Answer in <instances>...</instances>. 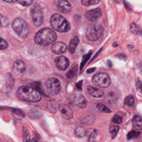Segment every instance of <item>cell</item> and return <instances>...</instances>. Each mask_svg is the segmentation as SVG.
<instances>
[{"label": "cell", "mask_w": 142, "mask_h": 142, "mask_svg": "<svg viewBox=\"0 0 142 142\" xmlns=\"http://www.w3.org/2000/svg\"><path fill=\"white\" fill-rule=\"evenodd\" d=\"M17 97L23 101L37 102L41 100V93L32 87H20L16 92Z\"/></svg>", "instance_id": "1"}, {"label": "cell", "mask_w": 142, "mask_h": 142, "mask_svg": "<svg viewBox=\"0 0 142 142\" xmlns=\"http://www.w3.org/2000/svg\"><path fill=\"white\" fill-rule=\"evenodd\" d=\"M57 35L54 30L50 28H43L35 35L34 41L37 44L41 46H48L54 42Z\"/></svg>", "instance_id": "2"}, {"label": "cell", "mask_w": 142, "mask_h": 142, "mask_svg": "<svg viewBox=\"0 0 142 142\" xmlns=\"http://www.w3.org/2000/svg\"><path fill=\"white\" fill-rule=\"evenodd\" d=\"M50 24L54 30L59 32V33H66L70 29L69 22L59 13H54L51 17Z\"/></svg>", "instance_id": "3"}, {"label": "cell", "mask_w": 142, "mask_h": 142, "mask_svg": "<svg viewBox=\"0 0 142 142\" xmlns=\"http://www.w3.org/2000/svg\"><path fill=\"white\" fill-rule=\"evenodd\" d=\"M13 28L21 37H26L28 34V26L22 18H16L13 23Z\"/></svg>", "instance_id": "4"}, {"label": "cell", "mask_w": 142, "mask_h": 142, "mask_svg": "<svg viewBox=\"0 0 142 142\" xmlns=\"http://www.w3.org/2000/svg\"><path fill=\"white\" fill-rule=\"evenodd\" d=\"M46 89L52 96H56L61 91V83L57 78H49L45 82Z\"/></svg>", "instance_id": "5"}, {"label": "cell", "mask_w": 142, "mask_h": 142, "mask_svg": "<svg viewBox=\"0 0 142 142\" xmlns=\"http://www.w3.org/2000/svg\"><path fill=\"white\" fill-rule=\"evenodd\" d=\"M92 81L96 87H99L100 88H106L111 84V78L106 73L99 72L95 74L93 77Z\"/></svg>", "instance_id": "6"}, {"label": "cell", "mask_w": 142, "mask_h": 142, "mask_svg": "<svg viewBox=\"0 0 142 142\" xmlns=\"http://www.w3.org/2000/svg\"><path fill=\"white\" fill-rule=\"evenodd\" d=\"M103 32V28L100 25H93L88 27L86 31V37L90 41H97L100 37Z\"/></svg>", "instance_id": "7"}, {"label": "cell", "mask_w": 142, "mask_h": 142, "mask_svg": "<svg viewBox=\"0 0 142 142\" xmlns=\"http://www.w3.org/2000/svg\"><path fill=\"white\" fill-rule=\"evenodd\" d=\"M31 13L34 25L37 27L41 26L43 23V20H44V16H43V13L40 7L38 4H34L31 8Z\"/></svg>", "instance_id": "8"}, {"label": "cell", "mask_w": 142, "mask_h": 142, "mask_svg": "<svg viewBox=\"0 0 142 142\" xmlns=\"http://www.w3.org/2000/svg\"><path fill=\"white\" fill-rule=\"evenodd\" d=\"M71 101H72V102L74 104L78 106L80 108H84L86 107L87 106V101L86 99H85L84 97V96H82L81 94H74L71 96Z\"/></svg>", "instance_id": "9"}, {"label": "cell", "mask_w": 142, "mask_h": 142, "mask_svg": "<svg viewBox=\"0 0 142 142\" xmlns=\"http://www.w3.org/2000/svg\"><path fill=\"white\" fill-rule=\"evenodd\" d=\"M54 63H55V66L57 67V68L61 71L66 70L69 65V59L65 56H59L58 58H56L54 60Z\"/></svg>", "instance_id": "10"}, {"label": "cell", "mask_w": 142, "mask_h": 142, "mask_svg": "<svg viewBox=\"0 0 142 142\" xmlns=\"http://www.w3.org/2000/svg\"><path fill=\"white\" fill-rule=\"evenodd\" d=\"M59 110L60 114L65 120H70L73 118V111L69 106L65 104H60L59 105Z\"/></svg>", "instance_id": "11"}, {"label": "cell", "mask_w": 142, "mask_h": 142, "mask_svg": "<svg viewBox=\"0 0 142 142\" xmlns=\"http://www.w3.org/2000/svg\"><path fill=\"white\" fill-rule=\"evenodd\" d=\"M101 15H102V12L99 8L89 10V11L86 12V14H85L86 18L89 21H90V22H94V21L98 20L101 17Z\"/></svg>", "instance_id": "12"}, {"label": "cell", "mask_w": 142, "mask_h": 142, "mask_svg": "<svg viewBox=\"0 0 142 142\" xmlns=\"http://www.w3.org/2000/svg\"><path fill=\"white\" fill-rule=\"evenodd\" d=\"M13 70L14 73L18 76H22L25 72V64L22 60H17L16 62H14Z\"/></svg>", "instance_id": "13"}, {"label": "cell", "mask_w": 142, "mask_h": 142, "mask_svg": "<svg viewBox=\"0 0 142 142\" xmlns=\"http://www.w3.org/2000/svg\"><path fill=\"white\" fill-rule=\"evenodd\" d=\"M51 50L55 54H62V53H64L67 50V46L64 42H58L53 44Z\"/></svg>", "instance_id": "14"}, {"label": "cell", "mask_w": 142, "mask_h": 142, "mask_svg": "<svg viewBox=\"0 0 142 142\" xmlns=\"http://www.w3.org/2000/svg\"><path fill=\"white\" fill-rule=\"evenodd\" d=\"M87 91L91 97H93L94 98H100L102 97H104V92L98 87L89 86L87 87Z\"/></svg>", "instance_id": "15"}, {"label": "cell", "mask_w": 142, "mask_h": 142, "mask_svg": "<svg viewBox=\"0 0 142 142\" xmlns=\"http://www.w3.org/2000/svg\"><path fill=\"white\" fill-rule=\"evenodd\" d=\"M57 7L63 13H69L71 10L70 3L67 1H64V0H59L57 2Z\"/></svg>", "instance_id": "16"}, {"label": "cell", "mask_w": 142, "mask_h": 142, "mask_svg": "<svg viewBox=\"0 0 142 142\" xmlns=\"http://www.w3.org/2000/svg\"><path fill=\"white\" fill-rule=\"evenodd\" d=\"M132 124L134 128L137 130H142V117L139 115L134 116L132 119Z\"/></svg>", "instance_id": "17"}, {"label": "cell", "mask_w": 142, "mask_h": 142, "mask_svg": "<svg viewBox=\"0 0 142 142\" xmlns=\"http://www.w3.org/2000/svg\"><path fill=\"white\" fill-rule=\"evenodd\" d=\"M94 121V116L91 113H86L82 118H81V122L85 125H91Z\"/></svg>", "instance_id": "18"}, {"label": "cell", "mask_w": 142, "mask_h": 142, "mask_svg": "<svg viewBox=\"0 0 142 142\" xmlns=\"http://www.w3.org/2000/svg\"><path fill=\"white\" fill-rule=\"evenodd\" d=\"M101 135L99 130H94L90 135V137H89V142H98L100 140Z\"/></svg>", "instance_id": "19"}, {"label": "cell", "mask_w": 142, "mask_h": 142, "mask_svg": "<svg viewBox=\"0 0 142 142\" xmlns=\"http://www.w3.org/2000/svg\"><path fill=\"white\" fill-rule=\"evenodd\" d=\"M79 37H74L72 40L70 41V43H69V50L71 53H74V51H75L76 49V47L78 46V44H79Z\"/></svg>", "instance_id": "20"}, {"label": "cell", "mask_w": 142, "mask_h": 142, "mask_svg": "<svg viewBox=\"0 0 142 142\" xmlns=\"http://www.w3.org/2000/svg\"><path fill=\"white\" fill-rule=\"evenodd\" d=\"M96 108L99 111H100L102 113H105V114H108V113H111V110L109 109L108 106H105L104 104L101 103H98L96 104Z\"/></svg>", "instance_id": "21"}, {"label": "cell", "mask_w": 142, "mask_h": 142, "mask_svg": "<svg viewBox=\"0 0 142 142\" xmlns=\"http://www.w3.org/2000/svg\"><path fill=\"white\" fill-rule=\"evenodd\" d=\"M86 134V130L84 128V127H81V126H78L74 130V135L77 136V137H83L85 136Z\"/></svg>", "instance_id": "22"}, {"label": "cell", "mask_w": 142, "mask_h": 142, "mask_svg": "<svg viewBox=\"0 0 142 142\" xmlns=\"http://www.w3.org/2000/svg\"><path fill=\"white\" fill-rule=\"evenodd\" d=\"M23 142H30V135L25 126L23 127Z\"/></svg>", "instance_id": "23"}, {"label": "cell", "mask_w": 142, "mask_h": 142, "mask_svg": "<svg viewBox=\"0 0 142 142\" xmlns=\"http://www.w3.org/2000/svg\"><path fill=\"white\" fill-rule=\"evenodd\" d=\"M140 133L138 132V131H136V130H131L130 131L129 133L127 135V139L130 140H134V139H136L140 136Z\"/></svg>", "instance_id": "24"}, {"label": "cell", "mask_w": 142, "mask_h": 142, "mask_svg": "<svg viewBox=\"0 0 142 142\" xmlns=\"http://www.w3.org/2000/svg\"><path fill=\"white\" fill-rule=\"evenodd\" d=\"M119 130H120V127L118 126H109V133H111V135L112 139H114V138L116 136Z\"/></svg>", "instance_id": "25"}, {"label": "cell", "mask_w": 142, "mask_h": 142, "mask_svg": "<svg viewBox=\"0 0 142 142\" xmlns=\"http://www.w3.org/2000/svg\"><path fill=\"white\" fill-rule=\"evenodd\" d=\"M76 72H77V67L74 66L73 68L68 72V74H67V78L69 80H72L73 78H74V77H75Z\"/></svg>", "instance_id": "26"}, {"label": "cell", "mask_w": 142, "mask_h": 142, "mask_svg": "<svg viewBox=\"0 0 142 142\" xmlns=\"http://www.w3.org/2000/svg\"><path fill=\"white\" fill-rule=\"evenodd\" d=\"M135 97H133V96H128V97L125 99V105H128V106H133L135 104Z\"/></svg>", "instance_id": "27"}, {"label": "cell", "mask_w": 142, "mask_h": 142, "mask_svg": "<svg viewBox=\"0 0 142 142\" xmlns=\"http://www.w3.org/2000/svg\"><path fill=\"white\" fill-rule=\"evenodd\" d=\"M81 3H82V4H84L85 6H90V5L98 4L99 1V0H82Z\"/></svg>", "instance_id": "28"}, {"label": "cell", "mask_w": 142, "mask_h": 142, "mask_svg": "<svg viewBox=\"0 0 142 142\" xmlns=\"http://www.w3.org/2000/svg\"><path fill=\"white\" fill-rule=\"evenodd\" d=\"M130 31L132 33H134V34H138V33H139V32L140 31V27H138L136 23H133L130 24Z\"/></svg>", "instance_id": "29"}, {"label": "cell", "mask_w": 142, "mask_h": 142, "mask_svg": "<svg viewBox=\"0 0 142 142\" xmlns=\"http://www.w3.org/2000/svg\"><path fill=\"white\" fill-rule=\"evenodd\" d=\"M9 47V44L5 39L0 37V50H3Z\"/></svg>", "instance_id": "30"}, {"label": "cell", "mask_w": 142, "mask_h": 142, "mask_svg": "<svg viewBox=\"0 0 142 142\" xmlns=\"http://www.w3.org/2000/svg\"><path fill=\"white\" fill-rule=\"evenodd\" d=\"M112 122L113 123H115V124H120V123H122V117L119 116V115H115V116H114V117L112 118Z\"/></svg>", "instance_id": "31"}, {"label": "cell", "mask_w": 142, "mask_h": 142, "mask_svg": "<svg viewBox=\"0 0 142 142\" xmlns=\"http://www.w3.org/2000/svg\"><path fill=\"white\" fill-rule=\"evenodd\" d=\"M48 109L51 112L54 113L56 111V106H55V102L54 101H49L48 103Z\"/></svg>", "instance_id": "32"}, {"label": "cell", "mask_w": 142, "mask_h": 142, "mask_svg": "<svg viewBox=\"0 0 142 142\" xmlns=\"http://www.w3.org/2000/svg\"><path fill=\"white\" fill-rule=\"evenodd\" d=\"M9 110H11V111L13 112V114H15V115H18V116H24V113L21 111V110L19 109H13V108H9Z\"/></svg>", "instance_id": "33"}, {"label": "cell", "mask_w": 142, "mask_h": 142, "mask_svg": "<svg viewBox=\"0 0 142 142\" xmlns=\"http://www.w3.org/2000/svg\"><path fill=\"white\" fill-rule=\"evenodd\" d=\"M18 3H19V4L24 6V7H27L28 5H30L33 2H32L31 0H19V1H18Z\"/></svg>", "instance_id": "34"}, {"label": "cell", "mask_w": 142, "mask_h": 142, "mask_svg": "<svg viewBox=\"0 0 142 142\" xmlns=\"http://www.w3.org/2000/svg\"><path fill=\"white\" fill-rule=\"evenodd\" d=\"M91 54H92V52L90 51V52H89V54H87V55H85L84 56V59H83V62H82V63H81V67H80V69H82L83 68V67H84V65L86 63V62L88 61V59L90 58V56H91Z\"/></svg>", "instance_id": "35"}, {"label": "cell", "mask_w": 142, "mask_h": 142, "mask_svg": "<svg viewBox=\"0 0 142 142\" xmlns=\"http://www.w3.org/2000/svg\"><path fill=\"white\" fill-rule=\"evenodd\" d=\"M8 25V21L4 17L0 15V27H5Z\"/></svg>", "instance_id": "36"}, {"label": "cell", "mask_w": 142, "mask_h": 142, "mask_svg": "<svg viewBox=\"0 0 142 142\" xmlns=\"http://www.w3.org/2000/svg\"><path fill=\"white\" fill-rule=\"evenodd\" d=\"M136 89L139 92L142 93V81L140 79H137L136 81Z\"/></svg>", "instance_id": "37"}, {"label": "cell", "mask_w": 142, "mask_h": 142, "mask_svg": "<svg viewBox=\"0 0 142 142\" xmlns=\"http://www.w3.org/2000/svg\"><path fill=\"white\" fill-rule=\"evenodd\" d=\"M115 56H116V58H119L120 60H123V61H125V60L127 59V56L125 54H123V53H120V54L116 55Z\"/></svg>", "instance_id": "38"}, {"label": "cell", "mask_w": 142, "mask_h": 142, "mask_svg": "<svg viewBox=\"0 0 142 142\" xmlns=\"http://www.w3.org/2000/svg\"><path fill=\"white\" fill-rule=\"evenodd\" d=\"M124 5H125V8L127 9V11H130L131 10V6L129 3H127V2H124Z\"/></svg>", "instance_id": "39"}, {"label": "cell", "mask_w": 142, "mask_h": 142, "mask_svg": "<svg viewBox=\"0 0 142 142\" xmlns=\"http://www.w3.org/2000/svg\"><path fill=\"white\" fill-rule=\"evenodd\" d=\"M82 82H83V81H79V82H78V83L76 84V87H77V88H78L79 90L82 89Z\"/></svg>", "instance_id": "40"}, {"label": "cell", "mask_w": 142, "mask_h": 142, "mask_svg": "<svg viewBox=\"0 0 142 142\" xmlns=\"http://www.w3.org/2000/svg\"><path fill=\"white\" fill-rule=\"evenodd\" d=\"M94 71H95V68H94H94H90V69H88V70L86 71V72H87V73H89V74H90V73H92V72H94Z\"/></svg>", "instance_id": "41"}, {"label": "cell", "mask_w": 142, "mask_h": 142, "mask_svg": "<svg viewBox=\"0 0 142 142\" xmlns=\"http://www.w3.org/2000/svg\"><path fill=\"white\" fill-rule=\"evenodd\" d=\"M6 3H15V0H4Z\"/></svg>", "instance_id": "42"}, {"label": "cell", "mask_w": 142, "mask_h": 142, "mask_svg": "<svg viewBox=\"0 0 142 142\" xmlns=\"http://www.w3.org/2000/svg\"><path fill=\"white\" fill-rule=\"evenodd\" d=\"M30 142H38V140L37 139V138H34V139H32L30 140Z\"/></svg>", "instance_id": "43"}, {"label": "cell", "mask_w": 142, "mask_h": 142, "mask_svg": "<svg viewBox=\"0 0 142 142\" xmlns=\"http://www.w3.org/2000/svg\"><path fill=\"white\" fill-rule=\"evenodd\" d=\"M128 48H129V49H133L134 46L133 45H128Z\"/></svg>", "instance_id": "44"}, {"label": "cell", "mask_w": 142, "mask_h": 142, "mask_svg": "<svg viewBox=\"0 0 142 142\" xmlns=\"http://www.w3.org/2000/svg\"><path fill=\"white\" fill-rule=\"evenodd\" d=\"M108 65H109V67H112V62L111 61H108Z\"/></svg>", "instance_id": "45"}, {"label": "cell", "mask_w": 142, "mask_h": 142, "mask_svg": "<svg viewBox=\"0 0 142 142\" xmlns=\"http://www.w3.org/2000/svg\"><path fill=\"white\" fill-rule=\"evenodd\" d=\"M113 46H114V47H116V46H118V43H117V42H114Z\"/></svg>", "instance_id": "46"}, {"label": "cell", "mask_w": 142, "mask_h": 142, "mask_svg": "<svg viewBox=\"0 0 142 142\" xmlns=\"http://www.w3.org/2000/svg\"><path fill=\"white\" fill-rule=\"evenodd\" d=\"M138 34L140 35V36H142V30H141V29H140V31L139 32V33H138Z\"/></svg>", "instance_id": "47"}]
</instances>
